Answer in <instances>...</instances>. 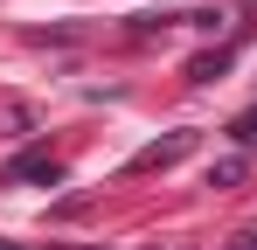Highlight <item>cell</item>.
Masks as SVG:
<instances>
[{"label":"cell","mask_w":257,"mask_h":250,"mask_svg":"<svg viewBox=\"0 0 257 250\" xmlns=\"http://www.w3.org/2000/svg\"><path fill=\"white\" fill-rule=\"evenodd\" d=\"M188 146H195V132H167V139H153L139 160H132V174H153V167H174V160H188Z\"/></svg>","instance_id":"cell-1"},{"label":"cell","mask_w":257,"mask_h":250,"mask_svg":"<svg viewBox=\"0 0 257 250\" xmlns=\"http://www.w3.org/2000/svg\"><path fill=\"white\" fill-rule=\"evenodd\" d=\"M56 174H63V167L49 160L42 146H35V153H21V160H7V181H42V188H49V181H56Z\"/></svg>","instance_id":"cell-2"},{"label":"cell","mask_w":257,"mask_h":250,"mask_svg":"<svg viewBox=\"0 0 257 250\" xmlns=\"http://www.w3.org/2000/svg\"><path fill=\"white\" fill-rule=\"evenodd\" d=\"M222 70H229V49H215V56H195V70H188V77H195V83H209V77H222Z\"/></svg>","instance_id":"cell-3"},{"label":"cell","mask_w":257,"mask_h":250,"mask_svg":"<svg viewBox=\"0 0 257 250\" xmlns=\"http://www.w3.org/2000/svg\"><path fill=\"white\" fill-rule=\"evenodd\" d=\"M243 181V160H222V167H209V188H236Z\"/></svg>","instance_id":"cell-4"},{"label":"cell","mask_w":257,"mask_h":250,"mask_svg":"<svg viewBox=\"0 0 257 250\" xmlns=\"http://www.w3.org/2000/svg\"><path fill=\"white\" fill-rule=\"evenodd\" d=\"M229 250H257V229H243V236H236V243H229Z\"/></svg>","instance_id":"cell-5"},{"label":"cell","mask_w":257,"mask_h":250,"mask_svg":"<svg viewBox=\"0 0 257 250\" xmlns=\"http://www.w3.org/2000/svg\"><path fill=\"white\" fill-rule=\"evenodd\" d=\"M0 250H14V243H0Z\"/></svg>","instance_id":"cell-6"}]
</instances>
